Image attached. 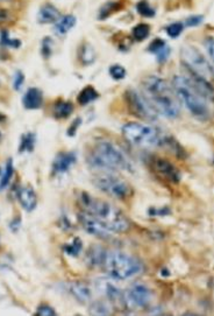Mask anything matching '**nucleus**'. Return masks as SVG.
<instances>
[{
    "instance_id": "4",
    "label": "nucleus",
    "mask_w": 214,
    "mask_h": 316,
    "mask_svg": "<svg viewBox=\"0 0 214 316\" xmlns=\"http://www.w3.org/2000/svg\"><path fill=\"white\" fill-rule=\"evenodd\" d=\"M122 136L130 144L136 146H162L174 150L176 141L155 126L145 122H128L122 126Z\"/></svg>"
},
{
    "instance_id": "26",
    "label": "nucleus",
    "mask_w": 214,
    "mask_h": 316,
    "mask_svg": "<svg viewBox=\"0 0 214 316\" xmlns=\"http://www.w3.org/2000/svg\"><path fill=\"white\" fill-rule=\"evenodd\" d=\"M82 248H83L82 239L81 238H75L71 243L64 245L63 250H64V252L67 256H71V257H77V256L82 252Z\"/></svg>"
},
{
    "instance_id": "13",
    "label": "nucleus",
    "mask_w": 214,
    "mask_h": 316,
    "mask_svg": "<svg viewBox=\"0 0 214 316\" xmlns=\"http://www.w3.org/2000/svg\"><path fill=\"white\" fill-rule=\"evenodd\" d=\"M77 157L74 152H61L56 155L51 165V170L54 175L64 174L69 170L76 162Z\"/></svg>"
},
{
    "instance_id": "15",
    "label": "nucleus",
    "mask_w": 214,
    "mask_h": 316,
    "mask_svg": "<svg viewBox=\"0 0 214 316\" xmlns=\"http://www.w3.org/2000/svg\"><path fill=\"white\" fill-rule=\"evenodd\" d=\"M17 199L22 207V209L27 211V213H32L35 210L37 206V196L36 193L29 187H21L18 189L17 192Z\"/></svg>"
},
{
    "instance_id": "7",
    "label": "nucleus",
    "mask_w": 214,
    "mask_h": 316,
    "mask_svg": "<svg viewBox=\"0 0 214 316\" xmlns=\"http://www.w3.org/2000/svg\"><path fill=\"white\" fill-rule=\"evenodd\" d=\"M93 184L111 198L123 200L132 195V187L123 181L121 177H118L111 173H103L93 178Z\"/></svg>"
},
{
    "instance_id": "40",
    "label": "nucleus",
    "mask_w": 214,
    "mask_h": 316,
    "mask_svg": "<svg viewBox=\"0 0 214 316\" xmlns=\"http://www.w3.org/2000/svg\"><path fill=\"white\" fill-rule=\"evenodd\" d=\"M20 225H21V219L16 218L10 223V229L12 230L13 232H18V230L20 229Z\"/></svg>"
},
{
    "instance_id": "41",
    "label": "nucleus",
    "mask_w": 214,
    "mask_h": 316,
    "mask_svg": "<svg viewBox=\"0 0 214 316\" xmlns=\"http://www.w3.org/2000/svg\"><path fill=\"white\" fill-rule=\"evenodd\" d=\"M168 214H170V210H169L168 208H164V209H160V210H156V209L150 210V215H155V216H164V215H168Z\"/></svg>"
},
{
    "instance_id": "30",
    "label": "nucleus",
    "mask_w": 214,
    "mask_h": 316,
    "mask_svg": "<svg viewBox=\"0 0 214 316\" xmlns=\"http://www.w3.org/2000/svg\"><path fill=\"white\" fill-rule=\"evenodd\" d=\"M136 10L138 14H141V16L145 18H153L155 16V10L149 5L146 0H141V2L137 3Z\"/></svg>"
},
{
    "instance_id": "2",
    "label": "nucleus",
    "mask_w": 214,
    "mask_h": 316,
    "mask_svg": "<svg viewBox=\"0 0 214 316\" xmlns=\"http://www.w3.org/2000/svg\"><path fill=\"white\" fill-rule=\"evenodd\" d=\"M88 163L95 169L133 172V165L127 155L115 144L107 140H100L95 145L88 157Z\"/></svg>"
},
{
    "instance_id": "22",
    "label": "nucleus",
    "mask_w": 214,
    "mask_h": 316,
    "mask_svg": "<svg viewBox=\"0 0 214 316\" xmlns=\"http://www.w3.org/2000/svg\"><path fill=\"white\" fill-rule=\"evenodd\" d=\"M36 143V136L35 133L28 132L21 136L20 145H19V153H32L35 148Z\"/></svg>"
},
{
    "instance_id": "5",
    "label": "nucleus",
    "mask_w": 214,
    "mask_h": 316,
    "mask_svg": "<svg viewBox=\"0 0 214 316\" xmlns=\"http://www.w3.org/2000/svg\"><path fill=\"white\" fill-rule=\"evenodd\" d=\"M100 267L115 280H126L141 273L142 264L122 251H105Z\"/></svg>"
},
{
    "instance_id": "10",
    "label": "nucleus",
    "mask_w": 214,
    "mask_h": 316,
    "mask_svg": "<svg viewBox=\"0 0 214 316\" xmlns=\"http://www.w3.org/2000/svg\"><path fill=\"white\" fill-rule=\"evenodd\" d=\"M125 303L134 309H142L150 303L152 300V292L145 284L134 282L127 289L125 294Z\"/></svg>"
},
{
    "instance_id": "44",
    "label": "nucleus",
    "mask_w": 214,
    "mask_h": 316,
    "mask_svg": "<svg viewBox=\"0 0 214 316\" xmlns=\"http://www.w3.org/2000/svg\"><path fill=\"white\" fill-rule=\"evenodd\" d=\"M2 173H3V170H0V174H2Z\"/></svg>"
},
{
    "instance_id": "23",
    "label": "nucleus",
    "mask_w": 214,
    "mask_h": 316,
    "mask_svg": "<svg viewBox=\"0 0 214 316\" xmlns=\"http://www.w3.org/2000/svg\"><path fill=\"white\" fill-rule=\"evenodd\" d=\"M98 97H99L98 91H97L93 87H91V85H88V87H85L80 92L77 100H78V103L81 104V105L85 106V105H88V104H90V103L95 102V100Z\"/></svg>"
},
{
    "instance_id": "18",
    "label": "nucleus",
    "mask_w": 214,
    "mask_h": 316,
    "mask_svg": "<svg viewBox=\"0 0 214 316\" xmlns=\"http://www.w3.org/2000/svg\"><path fill=\"white\" fill-rule=\"evenodd\" d=\"M148 50L150 51V53L156 55V58L157 61L163 63L167 61V59L169 58V56H170V47L168 46L167 42H165L164 40L157 38L153 41L152 43L149 44L148 47Z\"/></svg>"
},
{
    "instance_id": "24",
    "label": "nucleus",
    "mask_w": 214,
    "mask_h": 316,
    "mask_svg": "<svg viewBox=\"0 0 214 316\" xmlns=\"http://www.w3.org/2000/svg\"><path fill=\"white\" fill-rule=\"evenodd\" d=\"M13 175H14V165H13L12 159H9L7 160L5 167H4L2 177H0V192L7 188V185L10 184Z\"/></svg>"
},
{
    "instance_id": "43",
    "label": "nucleus",
    "mask_w": 214,
    "mask_h": 316,
    "mask_svg": "<svg viewBox=\"0 0 214 316\" xmlns=\"http://www.w3.org/2000/svg\"><path fill=\"white\" fill-rule=\"evenodd\" d=\"M0 139H2V133H0Z\"/></svg>"
},
{
    "instance_id": "8",
    "label": "nucleus",
    "mask_w": 214,
    "mask_h": 316,
    "mask_svg": "<svg viewBox=\"0 0 214 316\" xmlns=\"http://www.w3.org/2000/svg\"><path fill=\"white\" fill-rule=\"evenodd\" d=\"M181 54L184 65L189 68L191 75L198 76L211 83V80L214 76L213 69L209 66L207 59L202 56L200 51L192 46H185L181 50Z\"/></svg>"
},
{
    "instance_id": "11",
    "label": "nucleus",
    "mask_w": 214,
    "mask_h": 316,
    "mask_svg": "<svg viewBox=\"0 0 214 316\" xmlns=\"http://www.w3.org/2000/svg\"><path fill=\"white\" fill-rule=\"evenodd\" d=\"M78 222L81 223L82 228L93 237L99 238V239H108L111 237L110 230L105 228L100 222L97 221L95 217L84 210H82L78 214Z\"/></svg>"
},
{
    "instance_id": "14",
    "label": "nucleus",
    "mask_w": 214,
    "mask_h": 316,
    "mask_svg": "<svg viewBox=\"0 0 214 316\" xmlns=\"http://www.w3.org/2000/svg\"><path fill=\"white\" fill-rule=\"evenodd\" d=\"M97 288L112 303H125V296L114 284L107 280H97Z\"/></svg>"
},
{
    "instance_id": "6",
    "label": "nucleus",
    "mask_w": 214,
    "mask_h": 316,
    "mask_svg": "<svg viewBox=\"0 0 214 316\" xmlns=\"http://www.w3.org/2000/svg\"><path fill=\"white\" fill-rule=\"evenodd\" d=\"M172 88L178 99L194 118L199 120H207L209 118L208 107L202 99L204 97L194 89L189 79L176 75L172 80Z\"/></svg>"
},
{
    "instance_id": "39",
    "label": "nucleus",
    "mask_w": 214,
    "mask_h": 316,
    "mask_svg": "<svg viewBox=\"0 0 214 316\" xmlns=\"http://www.w3.org/2000/svg\"><path fill=\"white\" fill-rule=\"evenodd\" d=\"M201 22H202V16H192V17L187 18L185 24L187 27H194V26L200 25Z\"/></svg>"
},
{
    "instance_id": "1",
    "label": "nucleus",
    "mask_w": 214,
    "mask_h": 316,
    "mask_svg": "<svg viewBox=\"0 0 214 316\" xmlns=\"http://www.w3.org/2000/svg\"><path fill=\"white\" fill-rule=\"evenodd\" d=\"M80 202L83 210L95 217L111 232L122 233L129 230L130 223L128 218L113 204L93 198L88 193H81Z\"/></svg>"
},
{
    "instance_id": "38",
    "label": "nucleus",
    "mask_w": 214,
    "mask_h": 316,
    "mask_svg": "<svg viewBox=\"0 0 214 316\" xmlns=\"http://www.w3.org/2000/svg\"><path fill=\"white\" fill-rule=\"evenodd\" d=\"M81 124H82V119H81V118H76V119H75V120L70 124L69 129H67V133H66V135L69 136V137H74L75 135H76L77 130H78V128H80V126H81Z\"/></svg>"
},
{
    "instance_id": "36",
    "label": "nucleus",
    "mask_w": 214,
    "mask_h": 316,
    "mask_svg": "<svg viewBox=\"0 0 214 316\" xmlns=\"http://www.w3.org/2000/svg\"><path fill=\"white\" fill-rule=\"evenodd\" d=\"M35 315L37 316H55L56 311L54 308L49 304H41V306L37 308Z\"/></svg>"
},
{
    "instance_id": "3",
    "label": "nucleus",
    "mask_w": 214,
    "mask_h": 316,
    "mask_svg": "<svg viewBox=\"0 0 214 316\" xmlns=\"http://www.w3.org/2000/svg\"><path fill=\"white\" fill-rule=\"evenodd\" d=\"M145 96L164 117L175 119L179 116V107L167 82L157 76H148L144 81Z\"/></svg>"
},
{
    "instance_id": "34",
    "label": "nucleus",
    "mask_w": 214,
    "mask_h": 316,
    "mask_svg": "<svg viewBox=\"0 0 214 316\" xmlns=\"http://www.w3.org/2000/svg\"><path fill=\"white\" fill-rule=\"evenodd\" d=\"M52 46L54 42L50 38H44L42 43H41V54L44 58H49L52 54Z\"/></svg>"
},
{
    "instance_id": "27",
    "label": "nucleus",
    "mask_w": 214,
    "mask_h": 316,
    "mask_svg": "<svg viewBox=\"0 0 214 316\" xmlns=\"http://www.w3.org/2000/svg\"><path fill=\"white\" fill-rule=\"evenodd\" d=\"M90 314L93 315H107L111 314L110 307L104 301H95L91 306H90Z\"/></svg>"
},
{
    "instance_id": "29",
    "label": "nucleus",
    "mask_w": 214,
    "mask_h": 316,
    "mask_svg": "<svg viewBox=\"0 0 214 316\" xmlns=\"http://www.w3.org/2000/svg\"><path fill=\"white\" fill-rule=\"evenodd\" d=\"M0 43H2L4 47H10V48H19L21 46L20 40L11 38L7 31L0 32Z\"/></svg>"
},
{
    "instance_id": "32",
    "label": "nucleus",
    "mask_w": 214,
    "mask_h": 316,
    "mask_svg": "<svg viewBox=\"0 0 214 316\" xmlns=\"http://www.w3.org/2000/svg\"><path fill=\"white\" fill-rule=\"evenodd\" d=\"M116 10H118V3L111 2V3L105 4V5L101 7L99 11V19L101 20L106 19V18L110 17L112 13L115 12Z\"/></svg>"
},
{
    "instance_id": "42",
    "label": "nucleus",
    "mask_w": 214,
    "mask_h": 316,
    "mask_svg": "<svg viewBox=\"0 0 214 316\" xmlns=\"http://www.w3.org/2000/svg\"><path fill=\"white\" fill-rule=\"evenodd\" d=\"M5 120H6V116H5V114L0 113V122H4Z\"/></svg>"
},
{
    "instance_id": "20",
    "label": "nucleus",
    "mask_w": 214,
    "mask_h": 316,
    "mask_svg": "<svg viewBox=\"0 0 214 316\" xmlns=\"http://www.w3.org/2000/svg\"><path fill=\"white\" fill-rule=\"evenodd\" d=\"M70 292L73 293V295L76 297L78 301H81V302H88V301L91 300L92 297V292L89 286L81 281L73 282V284L70 285Z\"/></svg>"
},
{
    "instance_id": "28",
    "label": "nucleus",
    "mask_w": 214,
    "mask_h": 316,
    "mask_svg": "<svg viewBox=\"0 0 214 316\" xmlns=\"http://www.w3.org/2000/svg\"><path fill=\"white\" fill-rule=\"evenodd\" d=\"M150 27L147 24H138L133 28V36L136 41H144L148 38Z\"/></svg>"
},
{
    "instance_id": "12",
    "label": "nucleus",
    "mask_w": 214,
    "mask_h": 316,
    "mask_svg": "<svg viewBox=\"0 0 214 316\" xmlns=\"http://www.w3.org/2000/svg\"><path fill=\"white\" fill-rule=\"evenodd\" d=\"M153 168L156 172L157 175H160L161 177L169 182H172V183H177V182L181 181L182 178L179 170L176 168L171 162H169L168 160L165 159L161 158L153 159Z\"/></svg>"
},
{
    "instance_id": "9",
    "label": "nucleus",
    "mask_w": 214,
    "mask_h": 316,
    "mask_svg": "<svg viewBox=\"0 0 214 316\" xmlns=\"http://www.w3.org/2000/svg\"><path fill=\"white\" fill-rule=\"evenodd\" d=\"M126 99L130 112L136 117L149 121H154L157 119V113L159 112L146 96L138 94L135 90H128L126 92Z\"/></svg>"
},
{
    "instance_id": "31",
    "label": "nucleus",
    "mask_w": 214,
    "mask_h": 316,
    "mask_svg": "<svg viewBox=\"0 0 214 316\" xmlns=\"http://www.w3.org/2000/svg\"><path fill=\"white\" fill-rule=\"evenodd\" d=\"M108 74L115 81H121L126 77L127 70L121 65H113L108 69Z\"/></svg>"
},
{
    "instance_id": "17",
    "label": "nucleus",
    "mask_w": 214,
    "mask_h": 316,
    "mask_svg": "<svg viewBox=\"0 0 214 316\" xmlns=\"http://www.w3.org/2000/svg\"><path fill=\"white\" fill-rule=\"evenodd\" d=\"M61 13L51 4H46L41 7L39 13H37V22L42 25L47 24H55L59 18H61Z\"/></svg>"
},
{
    "instance_id": "16",
    "label": "nucleus",
    "mask_w": 214,
    "mask_h": 316,
    "mask_svg": "<svg viewBox=\"0 0 214 316\" xmlns=\"http://www.w3.org/2000/svg\"><path fill=\"white\" fill-rule=\"evenodd\" d=\"M22 104L27 110H37L43 105V94L40 89L29 88L22 97Z\"/></svg>"
},
{
    "instance_id": "37",
    "label": "nucleus",
    "mask_w": 214,
    "mask_h": 316,
    "mask_svg": "<svg viewBox=\"0 0 214 316\" xmlns=\"http://www.w3.org/2000/svg\"><path fill=\"white\" fill-rule=\"evenodd\" d=\"M205 49L207 51L209 59H211L212 63L214 65V38H207L205 40Z\"/></svg>"
},
{
    "instance_id": "25",
    "label": "nucleus",
    "mask_w": 214,
    "mask_h": 316,
    "mask_svg": "<svg viewBox=\"0 0 214 316\" xmlns=\"http://www.w3.org/2000/svg\"><path fill=\"white\" fill-rule=\"evenodd\" d=\"M80 59L83 66H90L96 61L95 49L89 43H84L80 51Z\"/></svg>"
},
{
    "instance_id": "21",
    "label": "nucleus",
    "mask_w": 214,
    "mask_h": 316,
    "mask_svg": "<svg viewBox=\"0 0 214 316\" xmlns=\"http://www.w3.org/2000/svg\"><path fill=\"white\" fill-rule=\"evenodd\" d=\"M74 112V105L67 100H58L54 105V116L57 119H65Z\"/></svg>"
},
{
    "instance_id": "33",
    "label": "nucleus",
    "mask_w": 214,
    "mask_h": 316,
    "mask_svg": "<svg viewBox=\"0 0 214 316\" xmlns=\"http://www.w3.org/2000/svg\"><path fill=\"white\" fill-rule=\"evenodd\" d=\"M183 28H184V26L183 24H181V22H174V24L169 25L167 27V34L170 36V38L176 39L182 34Z\"/></svg>"
},
{
    "instance_id": "19",
    "label": "nucleus",
    "mask_w": 214,
    "mask_h": 316,
    "mask_svg": "<svg viewBox=\"0 0 214 316\" xmlns=\"http://www.w3.org/2000/svg\"><path fill=\"white\" fill-rule=\"evenodd\" d=\"M76 22H77L76 17H74L73 14H67V16L61 17L55 22L54 26L55 34L58 36H64L75 27V26H76Z\"/></svg>"
},
{
    "instance_id": "35",
    "label": "nucleus",
    "mask_w": 214,
    "mask_h": 316,
    "mask_svg": "<svg viewBox=\"0 0 214 316\" xmlns=\"http://www.w3.org/2000/svg\"><path fill=\"white\" fill-rule=\"evenodd\" d=\"M25 83V74L21 70H17L13 75V89L19 91Z\"/></svg>"
}]
</instances>
